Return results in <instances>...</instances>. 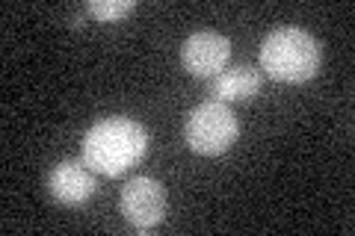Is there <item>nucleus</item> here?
Instances as JSON below:
<instances>
[{"label": "nucleus", "mask_w": 355, "mask_h": 236, "mask_svg": "<svg viewBox=\"0 0 355 236\" xmlns=\"http://www.w3.org/2000/svg\"><path fill=\"white\" fill-rule=\"evenodd\" d=\"M148 151V133L139 121L113 116L92 125L83 136V163L107 177L125 174Z\"/></svg>", "instance_id": "f257e3e1"}, {"label": "nucleus", "mask_w": 355, "mask_h": 236, "mask_svg": "<svg viewBox=\"0 0 355 236\" xmlns=\"http://www.w3.org/2000/svg\"><path fill=\"white\" fill-rule=\"evenodd\" d=\"M323 48L311 33L299 27L272 30L261 44V65L272 80L305 83L320 71Z\"/></svg>", "instance_id": "f03ea898"}, {"label": "nucleus", "mask_w": 355, "mask_h": 236, "mask_svg": "<svg viewBox=\"0 0 355 236\" xmlns=\"http://www.w3.org/2000/svg\"><path fill=\"white\" fill-rule=\"evenodd\" d=\"M237 133H240L237 116L231 112L225 100H205V104H198L187 116V125H184L187 145L196 154H205V156L225 154L237 142Z\"/></svg>", "instance_id": "7ed1b4c3"}, {"label": "nucleus", "mask_w": 355, "mask_h": 236, "mask_svg": "<svg viewBox=\"0 0 355 236\" xmlns=\"http://www.w3.org/2000/svg\"><path fill=\"white\" fill-rule=\"evenodd\" d=\"M121 212L139 230L157 228L166 216V192L154 177H133L121 189Z\"/></svg>", "instance_id": "20e7f679"}, {"label": "nucleus", "mask_w": 355, "mask_h": 236, "mask_svg": "<svg viewBox=\"0 0 355 236\" xmlns=\"http://www.w3.org/2000/svg\"><path fill=\"white\" fill-rule=\"evenodd\" d=\"M231 56V42L214 30L193 33L181 48V62L193 77H216Z\"/></svg>", "instance_id": "39448f33"}, {"label": "nucleus", "mask_w": 355, "mask_h": 236, "mask_svg": "<svg viewBox=\"0 0 355 236\" xmlns=\"http://www.w3.org/2000/svg\"><path fill=\"white\" fill-rule=\"evenodd\" d=\"M48 189H51L53 201H60L65 207H77L92 198L95 174H92V168L80 160H62L60 165H53V172L48 177Z\"/></svg>", "instance_id": "423d86ee"}, {"label": "nucleus", "mask_w": 355, "mask_h": 236, "mask_svg": "<svg viewBox=\"0 0 355 236\" xmlns=\"http://www.w3.org/2000/svg\"><path fill=\"white\" fill-rule=\"evenodd\" d=\"M261 92V74L252 65H231L222 69L214 80L216 100H249Z\"/></svg>", "instance_id": "0eeeda50"}, {"label": "nucleus", "mask_w": 355, "mask_h": 236, "mask_svg": "<svg viewBox=\"0 0 355 236\" xmlns=\"http://www.w3.org/2000/svg\"><path fill=\"white\" fill-rule=\"evenodd\" d=\"M133 0H92L86 9L92 12L98 21H119L125 18L128 12H133Z\"/></svg>", "instance_id": "6e6552de"}]
</instances>
